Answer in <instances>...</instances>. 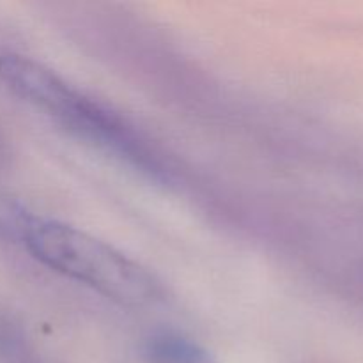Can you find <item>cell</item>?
Wrapping results in <instances>:
<instances>
[{"label": "cell", "mask_w": 363, "mask_h": 363, "mask_svg": "<svg viewBox=\"0 0 363 363\" xmlns=\"http://www.w3.org/2000/svg\"><path fill=\"white\" fill-rule=\"evenodd\" d=\"M21 229L25 247L39 262L117 303L138 307L160 294L158 284L145 268L77 227L27 218Z\"/></svg>", "instance_id": "1"}, {"label": "cell", "mask_w": 363, "mask_h": 363, "mask_svg": "<svg viewBox=\"0 0 363 363\" xmlns=\"http://www.w3.org/2000/svg\"><path fill=\"white\" fill-rule=\"evenodd\" d=\"M0 80L21 99L52 113L67 126L98 140L124 145L126 137L119 121L45 64L11 50H0Z\"/></svg>", "instance_id": "2"}, {"label": "cell", "mask_w": 363, "mask_h": 363, "mask_svg": "<svg viewBox=\"0 0 363 363\" xmlns=\"http://www.w3.org/2000/svg\"><path fill=\"white\" fill-rule=\"evenodd\" d=\"M152 354L160 363H202L204 354L181 339H162L152 344Z\"/></svg>", "instance_id": "3"}]
</instances>
